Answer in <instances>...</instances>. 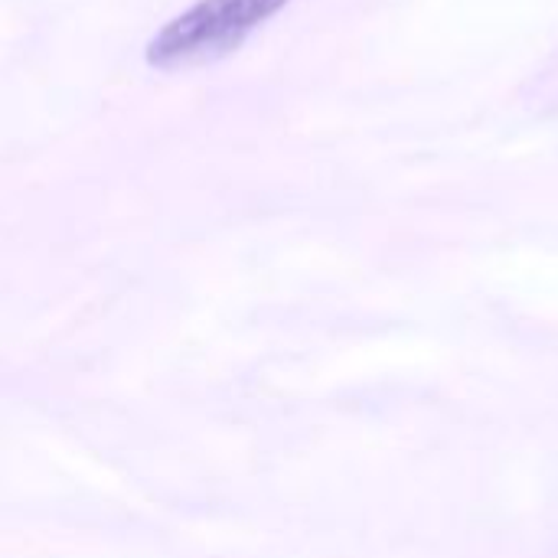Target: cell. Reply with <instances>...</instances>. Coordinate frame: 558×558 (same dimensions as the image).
<instances>
[{
  "mask_svg": "<svg viewBox=\"0 0 558 558\" xmlns=\"http://www.w3.org/2000/svg\"><path fill=\"white\" fill-rule=\"evenodd\" d=\"M284 3L288 0H199L147 43V62L154 69H186L222 59Z\"/></svg>",
  "mask_w": 558,
  "mask_h": 558,
  "instance_id": "1",
  "label": "cell"
}]
</instances>
